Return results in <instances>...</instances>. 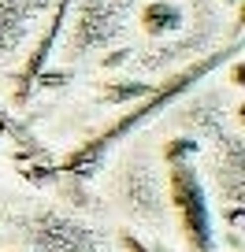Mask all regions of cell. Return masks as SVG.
<instances>
[{
	"mask_svg": "<svg viewBox=\"0 0 245 252\" xmlns=\"http://www.w3.org/2000/svg\"><path fill=\"white\" fill-rule=\"evenodd\" d=\"M238 52H242L238 45L215 48V52H208V56H201V60L186 63V67H182V71H175L171 78L156 82V86H152L149 93H145L141 100H138L134 108L127 111V115H119L115 123H108V126H104L101 134L86 137V141H82L74 152H67V156L60 159V171H67V174H89L97 163H101V156H104V152H108L111 145H119L123 137L130 134V130H134V126H141V123H149V119H156V111L171 108V104L178 100L182 93H190V89L197 86V82L205 78V74L219 71L223 63H234V60H238Z\"/></svg>",
	"mask_w": 245,
	"mask_h": 252,
	"instance_id": "cell-1",
	"label": "cell"
},
{
	"mask_svg": "<svg viewBox=\"0 0 245 252\" xmlns=\"http://www.w3.org/2000/svg\"><path fill=\"white\" fill-rule=\"evenodd\" d=\"M167 189H171V208L178 219L182 241L190 252H215L212 241V212L205 200V186H201L197 171L190 159H175L171 174H167Z\"/></svg>",
	"mask_w": 245,
	"mask_h": 252,
	"instance_id": "cell-2",
	"label": "cell"
},
{
	"mask_svg": "<svg viewBox=\"0 0 245 252\" xmlns=\"http://www.w3.org/2000/svg\"><path fill=\"white\" fill-rule=\"evenodd\" d=\"M67 11H71V0H60L56 4V11H52V19H48V26H45V33L37 37V45L30 48V56H26V63L15 71V104H26L30 100V89H34V82H37V74L45 71V63H48V52H52V45H56V37H60V30H64V23H67Z\"/></svg>",
	"mask_w": 245,
	"mask_h": 252,
	"instance_id": "cell-3",
	"label": "cell"
},
{
	"mask_svg": "<svg viewBox=\"0 0 245 252\" xmlns=\"http://www.w3.org/2000/svg\"><path fill=\"white\" fill-rule=\"evenodd\" d=\"M182 26V8L171 0H152L141 8V30L145 33H171Z\"/></svg>",
	"mask_w": 245,
	"mask_h": 252,
	"instance_id": "cell-4",
	"label": "cell"
},
{
	"mask_svg": "<svg viewBox=\"0 0 245 252\" xmlns=\"http://www.w3.org/2000/svg\"><path fill=\"white\" fill-rule=\"evenodd\" d=\"M149 89H152V82H111V86H104L101 100H108V104L134 100V96H145Z\"/></svg>",
	"mask_w": 245,
	"mask_h": 252,
	"instance_id": "cell-5",
	"label": "cell"
},
{
	"mask_svg": "<svg viewBox=\"0 0 245 252\" xmlns=\"http://www.w3.org/2000/svg\"><path fill=\"white\" fill-rule=\"evenodd\" d=\"M193 152H197V141H190V137H175V141H167L164 156H167V163H175V159H190Z\"/></svg>",
	"mask_w": 245,
	"mask_h": 252,
	"instance_id": "cell-6",
	"label": "cell"
},
{
	"mask_svg": "<svg viewBox=\"0 0 245 252\" xmlns=\"http://www.w3.org/2000/svg\"><path fill=\"white\" fill-rule=\"evenodd\" d=\"M0 134L11 137L15 145H37V141H30V137H26V130H23L19 123H11V115H4V108H0Z\"/></svg>",
	"mask_w": 245,
	"mask_h": 252,
	"instance_id": "cell-7",
	"label": "cell"
},
{
	"mask_svg": "<svg viewBox=\"0 0 245 252\" xmlns=\"http://www.w3.org/2000/svg\"><path fill=\"white\" fill-rule=\"evenodd\" d=\"M119 245H123L127 252H156V249H149L145 241H138L134 234H123V237H119Z\"/></svg>",
	"mask_w": 245,
	"mask_h": 252,
	"instance_id": "cell-8",
	"label": "cell"
}]
</instances>
